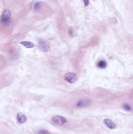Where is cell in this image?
Instances as JSON below:
<instances>
[{
  "label": "cell",
  "instance_id": "6da1fadb",
  "mask_svg": "<svg viewBox=\"0 0 133 134\" xmlns=\"http://www.w3.org/2000/svg\"><path fill=\"white\" fill-rule=\"evenodd\" d=\"M11 13L8 10H5L2 13L0 17V21L4 24H7L10 21Z\"/></svg>",
  "mask_w": 133,
  "mask_h": 134
},
{
  "label": "cell",
  "instance_id": "7a4b0ae2",
  "mask_svg": "<svg viewBox=\"0 0 133 134\" xmlns=\"http://www.w3.org/2000/svg\"><path fill=\"white\" fill-rule=\"evenodd\" d=\"M38 47L40 50L47 52L49 50L50 48V43L44 39H39L38 41Z\"/></svg>",
  "mask_w": 133,
  "mask_h": 134
},
{
  "label": "cell",
  "instance_id": "3957f363",
  "mask_svg": "<svg viewBox=\"0 0 133 134\" xmlns=\"http://www.w3.org/2000/svg\"><path fill=\"white\" fill-rule=\"evenodd\" d=\"M64 78L66 81L70 83H73L76 81L77 75L74 73H68L64 75Z\"/></svg>",
  "mask_w": 133,
  "mask_h": 134
},
{
  "label": "cell",
  "instance_id": "277c9868",
  "mask_svg": "<svg viewBox=\"0 0 133 134\" xmlns=\"http://www.w3.org/2000/svg\"><path fill=\"white\" fill-rule=\"evenodd\" d=\"M52 121L55 123L59 125L64 124L67 122V120L65 118L59 115L55 116L53 117Z\"/></svg>",
  "mask_w": 133,
  "mask_h": 134
},
{
  "label": "cell",
  "instance_id": "5b68a950",
  "mask_svg": "<svg viewBox=\"0 0 133 134\" xmlns=\"http://www.w3.org/2000/svg\"><path fill=\"white\" fill-rule=\"evenodd\" d=\"M17 118L19 122L21 124L25 123L27 121V118L24 114L22 113H18Z\"/></svg>",
  "mask_w": 133,
  "mask_h": 134
},
{
  "label": "cell",
  "instance_id": "8992f818",
  "mask_svg": "<svg viewBox=\"0 0 133 134\" xmlns=\"http://www.w3.org/2000/svg\"><path fill=\"white\" fill-rule=\"evenodd\" d=\"M90 102V100L89 99H82L80 100L77 103L76 106L79 108L85 107L89 105Z\"/></svg>",
  "mask_w": 133,
  "mask_h": 134
},
{
  "label": "cell",
  "instance_id": "52a82bcc",
  "mask_svg": "<svg viewBox=\"0 0 133 134\" xmlns=\"http://www.w3.org/2000/svg\"><path fill=\"white\" fill-rule=\"evenodd\" d=\"M103 122L104 124L110 129H113L116 127V124L109 119H105L104 120Z\"/></svg>",
  "mask_w": 133,
  "mask_h": 134
},
{
  "label": "cell",
  "instance_id": "ba28073f",
  "mask_svg": "<svg viewBox=\"0 0 133 134\" xmlns=\"http://www.w3.org/2000/svg\"><path fill=\"white\" fill-rule=\"evenodd\" d=\"M20 43L21 45L24 46L27 48H33L34 46V44L32 42L30 41H22L20 42Z\"/></svg>",
  "mask_w": 133,
  "mask_h": 134
},
{
  "label": "cell",
  "instance_id": "9c48e42d",
  "mask_svg": "<svg viewBox=\"0 0 133 134\" xmlns=\"http://www.w3.org/2000/svg\"><path fill=\"white\" fill-rule=\"evenodd\" d=\"M97 66L100 68L104 69L107 66V63L105 61L102 60L97 63Z\"/></svg>",
  "mask_w": 133,
  "mask_h": 134
},
{
  "label": "cell",
  "instance_id": "30bf717a",
  "mask_svg": "<svg viewBox=\"0 0 133 134\" xmlns=\"http://www.w3.org/2000/svg\"><path fill=\"white\" fill-rule=\"evenodd\" d=\"M37 134H49V131L46 129H41L36 133Z\"/></svg>",
  "mask_w": 133,
  "mask_h": 134
},
{
  "label": "cell",
  "instance_id": "8fae6325",
  "mask_svg": "<svg viewBox=\"0 0 133 134\" xmlns=\"http://www.w3.org/2000/svg\"><path fill=\"white\" fill-rule=\"evenodd\" d=\"M123 108L124 110L127 111H131L132 108L129 104H124L123 105Z\"/></svg>",
  "mask_w": 133,
  "mask_h": 134
},
{
  "label": "cell",
  "instance_id": "7c38bea8",
  "mask_svg": "<svg viewBox=\"0 0 133 134\" xmlns=\"http://www.w3.org/2000/svg\"><path fill=\"white\" fill-rule=\"evenodd\" d=\"M40 6V3L39 2H36V3H35V4H34V9L35 10H38V9H39Z\"/></svg>",
  "mask_w": 133,
  "mask_h": 134
},
{
  "label": "cell",
  "instance_id": "4fadbf2b",
  "mask_svg": "<svg viewBox=\"0 0 133 134\" xmlns=\"http://www.w3.org/2000/svg\"><path fill=\"white\" fill-rule=\"evenodd\" d=\"M84 3L85 6H88L89 3V0H84Z\"/></svg>",
  "mask_w": 133,
  "mask_h": 134
}]
</instances>
